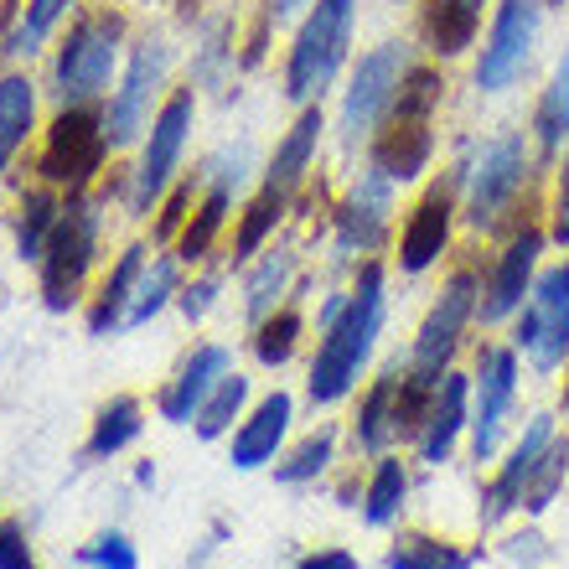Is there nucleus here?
Segmentation results:
<instances>
[{
    "mask_svg": "<svg viewBox=\"0 0 569 569\" xmlns=\"http://www.w3.org/2000/svg\"><path fill=\"white\" fill-rule=\"evenodd\" d=\"M171 62H177V52H171V42H166L161 31H146L140 42H130L120 78H114V89H109V99H104V130H109V146L114 150L146 140L156 109L166 104Z\"/></svg>",
    "mask_w": 569,
    "mask_h": 569,
    "instance_id": "6e6552de",
    "label": "nucleus"
},
{
    "mask_svg": "<svg viewBox=\"0 0 569 569\" xmlns=\"http://www.w3.org/2000/svg\"><path fill=\"white\" fill-rule=\"evenodd\" d=\"M383 569H477V555L435 533H399L383 555Z\"/></svg>",
    "mask_w": 569,
    "mask_h": 569,
    "instance_id": "c9c22d12",
    "label": "nucleus"
},
{
    "mask_svg": "<svg viewBox=\"0 0 569 569\" xmlns=\"http://www.w3.org/2000/svg\"><path fill=\"white\" fill-rule=\"evenodd\" d=\"M150 264V249L146 243H124L109 274L99 280V290L89 296V331L93 337H114L124 331V316H130V300H136V284Z\"/></svg>",
    "mask_w": 569,
    "mask_h": 569,
    "instance_id": "5701e85b",
    "label": "nucleus"
},
{
    "mask_svg": "<svg viewBox=\"0 0 569 569\" xmlns=\"http://www.w3.org/2000/svg\"><path fill=\"white\" fill-rule=\"evenodd\" d=\"M296 212V202L284 192H270V187H259L249 202H243L239 223H233V249H228V259L233 264H249V259L264 249V243H274V233H280V223Z\"/></svg>",
    "mask_w": 569,
    "mask_h": 569,
    "instance_id": "7c9ffc66",
    "label": "nucleus"
},
{
    "mask_svg": "<svg viewBox=\"0 0 569 569\" xmlns=\"http://www.w3.org/2000/svg\"><path fill=\"white\" fill-rule=\"evenodd\" d=\"M243 405H249V378L243 373H223L218 378V389L202 399V409H197V440H223L228 430H233V420L243 415Z\"/></svg>",
    "mask_w": 569,
    "mask_h": 569,
    "instance_id": "4c0bfd02",
    "label": "nucleus"
},
{
    "mask_svg": "<svg viewBox=\"0 0 569 569\" xmlns=\"http://www.w3.org/2000/svg\"><path fill=\"white\" fill-rule=\"evenodd\" d=\"M181 270H187V264L177 259V249L150 259L146 274H140V284H136V300H130L124 327H146L150 316H161L166 306H171V296H181Z\"/></svg>",
    "mask_w": 569,
    "mask_h": 569,
    "instance_id": "e433bc0d",
    "label": "nucleus"
},
{
    "mask_svg": "<svg viewBox=\"0 0 569 569\" xmlns=\"http://www.w3.org/2000/svg\"><path fill=\"white\" fill-rule=\"evenodd\" d=\"M197 197H202V177H177L171 181V192L161 197V208H156V223H150V233H156V243H177V233L187 228V218H192Z\"/></svg>",
    "mask_w": 569,
    "mask_h": 569,
    "instance_id": "79ce46f5",
    "label": "nucleus"
},
{
    "mask_svg": "<svg viewBox=\"0 0 569 569\" xmlns=\"http://www.w3.org/2000/svg\"><path fill=\"white\" fill-rule=\"evenodd\" d=\"M124 52H130V21H124L120 6H83L58 37V52H52V99L58 104L109 99Z\"/></svg>",
    "mask_w": 569,
    "mask_h": 569,
    "instance_id": "20e7f679",
    "label": "nucleus"
},
{
    "mask_svg": "<svg viewBox=\"0 0 569 569\" xmlns=\"http://www.w3.org/2000/svg\"><path fill=\"white\" fill-rule=\"evenodd\" d=\"M197 124V89H171L166 104L156 109L146 140H140V161L130 166V218H150L161 208V197L171 192V181L181 171V156H187V140H192Z\"/></svg>",
    "mask_w": 569,
    "mask_h": 569,
    "instance_id": "1a4fd4ad",
    "label": "nucleus"
},
{
    "mask_svg": "<svg viewBox=\"0 0 569 569\" xmlns=\"http://www.w3.org/2000/svg\"><path fill=\"white\" fill-rule=\"evenodd\" d=\"M518 405V347L481 342L477 373H471V456L492 461L502 450V430Z\"/></svg>",
    "mask_w": 569,
    "mask_h": 569,
    "instance_id": "f3484780",
    "label": "nucleus"
},
{
    "mask_svg": "<svg viewBox=\"0 0 569 569\" xmlns=\"http://www.w3.org/2000/svg\"><path fill=\"white\" fill-rule=\"evenodd\" d=\"M78 11H83V0H21L16 16L0 27V52H11V58L42 52L47 37H52L62 21H73Z\"/></svg>",
    "mask_w": 569,
    "mask_h": 569,
    "instance_id": "cd10ccee",
    "label": "nucleus"
},
{
    "mask_svg": "<svg viewBox=\"0 0 569 569\" xmlns=\"http://www.w3.org/2000/svg\"><path fill=\"white\" fill-rule=\"evenodd\" d=\"M228 218H239V212H233V192H223V187H208V181H202V197H197L192 218H187V228H181L177 243H171L187 270H197V264H208V259L218 254V239H223Z\"/></svg>",
    "mask_w": 569,
    "mask_h": 569,
    "instance_id": "393cba45",
    "label": "nucleus"
},
{
    "mask_svg": "<svg viewBox=\"0 0 569 569\" xmlns=\"http://www.w3.org/2000/svg\"><path fill=\"white\" fill-rule=\"evenodd\" d=\"M290 415H296L290 393H284V389L264 393V399L254 405V415L233 430V450H228V461L239 466V471L274 466V461H280V446H284V430H290Z\"/></svg>",
    "mask_w": 569,
    "mask_h": 569,
    "instance_id": "4be33fe9",
    "label": "nucleus"
},
{
    "mask_svg": "<svg viewBox=\"0 0 569 569\" xmlns=\"http://www.w3.org/2000/svg\"><path fill=\"white\" fill-rule=\"evenodd\" d=\"M461 223V166L435 171L420 187V197L409 202L405 223H399V243H393V264L405 274H425L450 254V233Z\"/></svg>",
    "mask_w": 569,
    "mask_h": 569,
    "instance_id": "f8f14e48",
    "label": "nucleus"
},
{
    "mask_svg": "<svg viewBox=\"0 0 569 569\" xmlns=\"http://www.w3.org/2000/svg\"><path fill=\"white\" fill-rule=\"evenodd\" d=\"M109 130L99 104H58L37 146V181L58 187L62 197H83L104 181L109 166Z\"/></svg>",
    "mask_w": 569,
    "mask_h": 569,
    "instance_id": "0eeeda50",
    "label": "nucleus"
},
{
    "mask_svg": "<svg viewBox=\"0 0 569 569\" xmlns=\"http://www.w3.org/2000/svg\"><path fill=\"white\" fill-rule=\"evenodd\" d=\"M393 212H399V181L362 161L358 181H352L347 197L331 208V243H337V254H342L347 264L378 259L389 249Z\"/></svg>",
    "mask_w": 569,
    "mask_h": 569,
    "instance_id": "ddd939ff",
    "label": "nucleus"
},
{
    "mask_svg": "<svg viewBox=\"0 0 569 569\" xmlns=\"http://www.w3.org/2000/svg\"><path fill=\"white\" fill-rule=\"evenodd\" d=\"M249 171H254V150H249V146H223L218 156H208V161H202V171H197V177L208 181V187H223V192L239 197L243 187H249Z\"/></svg>",
    "mask_w": 569,
    "mask_h": 569,
    "instance_id": "c03bdc74",
    "label": "nucleus"
},
{
    "mask_svg": "<svg viewBox=\"0 0 569 569\" xmlns=\"http://www.w3.org/2000/svg\"><path fill=\"white\" fill-rule=\"evenodd\" d=\"M405 497H409V471L399 456H378L373 477L362 487V523L368 528H393L399 512H405Z\"/></svg>",
    "mask_w": 569,
    "mask_h": 569,
    "instance_id": "f704fd0d",
    "label": "nucleus"
},
{
    "mask_svg": "<svg viewBox=\"0 0 569 569\" xmlns=\"http://www.w3.org/2000/svg\"><path fill=\"white\" fill-rule=\"evenodd\" d=\"M512 347L539 373H559L569 362V254L539 270L523 311L512 321Z\"/></svg>",
    "mask_w": 569,
    "mask_h": 569,
    "instance_id": "4468645a",
    "label": "nucleus"
},
{
    "mask_svg": "<svg viewBox=\"0 0 569 569\" xmlns=\"http://www.w3.org/2000/svg\"><path fill=\"white\" fill-rule=\"evenodd\" d=\"M233 68H243L239 21L233 16H208L197 27V47H192V89H223Z\"/></svg>",
    "mask_w": 569,
    "mask_h": 569,
    "instance_id": "bb28decb",
    "label": "nucleus"
},
{
    "mask_svg": "<svg viewBox=\"0 0 569 569\" xmlns=\"http://www.w3.org/2000/svg\"><path fill=\"white\" fill-rule=\"evenodd\" d=\"M409 68H415V52H409V42H399V37L368 47L358 58V68H352V78H347V89H342V104H337V136H342L347 150L368 146V136H373L378 120L389 114L393 93H399Z\"/></svg>",
    "mask_w": 569,
    "mask_h": 569,
    "instance_id": "9b49d317",
    "label": "nucleus"
},
{
    "mask_svg": "<svg viewBox=\"0 0 569 569\" xmlns=\"http://www.w3.org/2000/svg\"><path fill=\"white\" fill-rule=\"evenodd\" d=\"M543 6H569V0H543Z\"/></svg>",
    "mask_w": 569,
    "mask_h": 569,
    "instance_id": "5fc2aeb1",
    "label": "nucleus"
},
{
    "mask_svg": "<svg viewBox=\"0 0 569 569\" xmlns=\"http://www.w3.org/2000/svg\"><path fill=\"white\" fill-rule=\"evenodd\" d=\"M104 197L83 192L68 197L52 239H47L42 259H37V280H42V300L47 311H73L89 300V274L99 264V228H104Z\"/></svg>",
    "mask_w": 569,
    "mask_h": 569,
    "instance_id": "423d86ee",
    "label": "nucleus"
},
{
    "mask_svg": "<svg viewBox=\"0 0 569 569\" xmlns=\"http://www.w3.org/2000/svg\"><path fill=\"white\" fill-rule=\"evenodd\" d=\"M543 11H549L543 0H497L492 6L487 37L477 47V68H471L481 93H508L528 73L543 31Z\"/></svg>",
    "mask_w": 569,
    "mask_h": 569,
    "instance_id": "2eb2a0df",
    "label": "nucleus"
},
{
    "mask_svg": "<svg viewBox=\"0 0 569 569\" xmlns=\"http://www.w3.org/2000/svg\"><path fill=\"white\" fill-rule=\"evenodd\" d=\"M565 409H569V362H565Z\"/></svg>",
    "mask_w": 569,
    "mask_h": 569,
    "instance_id": "864d4df0",
    "label": "nucleus"
},
{
    "mask_svg": "<svg viewBox=\"0 0 569 569\" xmlns=\"http://www.w3.org/2000/svg\"><path fill=\"white\" fill-rule=\"evenodd\" d=\"M543 223H549V243L569 249V146L555 161V187H549V202H543Z\"/></svg>",
    "mask_w": 569,
    "mask_h": 569,
    "instance_id": "a18cd8bd",
    "label": "nucleus"
},
{
    "mask_svg": "<svg viewBox=\"0 0 569 569\" xmlns=\"http://www.w3.org/2000/svg\"><path fill=\"white\" fill-rule=\"evenodd\" d=\"M461 430H471V373L446 368L440 383H435V399H430V415H425V425H420V440H415L420 461L425 466L450 461Z\"/></svg>",
    "mask_w": 569,
    "mask_h": 569,
    "instance_id": "412c9836",
    "label": "nucleus"
},
{
    "mask_svg": "<svg viewBox=\"0 0 569 569\" xmlns=\"http://www.w3.org/2000/svg\"><path fill=\"white\" fill-rule=\"evenodd\" d=\"M383 284H389V264L383 259H362L342 316L331 327H321V342H316V362H311V378H306L311 405L321 409L342 405L347 393L358 389L362 368H368V358L378 347V331H383V311H389Z\"/></svg>",
    "mask_w": 569,
    "mask_h": 569,
    "instance_id": "f03ea898",
    "label": "nucleus"
},
{
    "mask_svg": "<svg viewBox=\"0 0 569 569\" xmlns=\"http://www.w3.org/2000/svg\"><path fill=\"white\" fill-rule=\"evenodd\" d=\"M140 430H146V409H140L136 393H120V399H109V405L93 415L89 461H109V456H120L124 446H136Z\"/></svg>",
    "mask_w": 569,
    "mask_h": 569,
    "instance_id": "72a5a7b5",
    "label": "nucleus"
},
{
    "mask_svg": "<svg viewBox=\"0 0 569 569\" xmlns=\"http://www.w3.org/2000/svg\"><path fill=\"white\" fill-rule=\"evenodd\" d=\"M78 559H83L89 569H140L136 543L124 539V533H99V539H93Z\"/></svg>",
    "mask_w": 569,
    "mask_h": 569,
    "instance_id": "49530a36",
    "label": "nucleus"
},
{
    "mask_svg": "<svg viewBox=\"0 0 569 569\" xmlns=\"http://www.w3.org/2000/svg\"><path fill=\"white\" fill-rule=\"evenodd\" d=\"M549 249V223L543 212H533L528 223H518L502 239L492 259H487V284H481V306H477V321L481 327H502L512 316L523 311L528 290L539 280V254Z\"/></svg>",
    "mask_w": 569,
    "mask_h": 569,
    "instance_id": "dca6fc26",
    "label": "nucleus"
},
{
    "mask_svg": "<svg viewBox=\"0 0 569 569\" xmlns=\"http://www.w3.org/2000/svg\"><path fill=\"white\" fill-rule=\"evenodd\" d=\"M393 399H399V373L373 378V389L358 399V420H352V440H358L362 456H389V446L399 440L393 430Z\"/></svg>",
    "mask_w": 569,
    "mask_h": 569,
    "instance_id": "473e14b6",
    "label": "nucleus"
},
{
    "mask_svg": "<svg viewBox=\"0 0 569 569\" xmlns=\"http://www.w3.org/2000/svg\"><path fill=\"white\" fill-rule=\"evenodd\" d=\"M233 373V352L218 342H202L192 347L187 358H181L177 378L161 389V399H156V409H161L166 425H192L197 409H202V399H208L212 389H218V378Z\"/></svg>",
    "mask_w": 569,
    "mask_h": 569,
    "instance_id": "aec40b11",
    "label": "nucleus"
},
{
    "mask_svg": "<svg viewBox=\"0 0 569 569\" xmlns=\"http://www.w3.org/2000/svg\"><path fill=\"white\" fill-rule=\"evenodd\" d=\"M528 130H533V146H539V161L555 166L559 150L569 146V47L555 58L549 78H543L539 104H533V120H528Z\"/></svg>",
    "mask_w": 569,
    "mask_h": 569,
    "instance_id": "b1692460",
    "label": "nucleus"
},
{
    "mask_svg": "<svg viewBox=\"0 0 569 569\" xmlns=\"http://www.w3.org/2000/svg\"><path fill=\"white\" fill-rule=\"evenodd\" d=\"M559 435L555 415H533V420L523 425V435H518V446L508 450V461L492 471V481L481 487V528H497V523H508L512 512L523 508V487L528 477H533V466H539V456L549 450V440Z\"/></svg>",
    "mask_w": 569,
    "mask_h": 569,
    "instance_id": "a211bd4d",
    "label": "nucleus"
},
{
    "mask_svg": "<svg viewBox=\"0 0 569 569\" xmlns=\"http://www.w3.org/2000/svg\"><path fill=\"white\" fill-rule=\"evenodd\" d=\"M565 481H569V435H555V440H549V450L539 456V466H533V477H528L523 508H518V512L555 508V497L565 492Z\"/></svg>",
    "mask_w": 569,
    "mask_h": 569,
    "instance_id": "ea45409f",
    "label": "nucleus"
},
{
    "mask_svg": "<svg viewBox=\"0 0 569 569\" xmlns=\"http://www.w3.org/2000/svg\"><path fill=\"white\" fill-rule=\"evenodd\" d=\"M456 6H461V11H471V16H481L487 6H492V0H456Z\"/></svg>",
    "mask_w": 569,
    "mask_h": 569,
    "instance_id": "603ef678",
    "label": "nucleus"
},
{
    "mask_svg": "<svg viewBox=\"0 0 569 569\" xmlns=\"http://www.w3.org/2000/svg\"><path fill=\"white\" fill-rule=\"evenodd\" d=\"M296 569H362V559L352 555V549H316V555H306Z\"/></svg>",
    "mask_w": 569,
    "mask_h": 569,
    "instance_id": "8fccbe9b",
    "label": "nucleus"
},
{
    "mask_svg": "<svg viewBox=\"0 0 569 569\" xmlns=\"http://www.w3.org/2000/svg\"><path fill=\"white\" fill-rule=\"evenodd\" d=\"M290 274H296V249L290 243H264L249 259V274H243V316H249V327H259L270 311H280Z\"/></svg>",
    "mask_w": 569,
    "mask_h": 569,
    "instance_id": "a878e982",
    "label": "nucleus"
},
{
    "mask_svg": "<svg viewBox=\"0 0 569 569\" xmlns=\"http://www.w3.org/2000/svg\"><path fill=\"white\" fill-rule=\"evenodd\" d=\"M420 42L435 62H450L481 42V16L461 11L456 0H420Z\"/></svg>",
    "mask_w": 569,
    "mask_h": 569,
    "instance_id": "c85d7f7f",
    "label": "nucleus"
},
{
    "mask_svg": "<svg viewBox=\"0 0 569 569\" xmlns=\"http://www.w3.org/2000/svg\"><path fill=\"white\" fill-rule=\"evenodd\" d=\"M321 140H327V114H321V104H306L296 120H290V130L280 136V146H274L259 187H270V192H284L290 202H300V192L311 187Z\"/></svg>",
    "mask_w": 569,
    "mask_h": 569,
    "instance_id": "6ab92c4d",
    "label": "nucleus"
},
{
    "mask_svg": "<svg viewBox=\"0 0 569 569\" xmlns=\"http://www.w3.org/2000/svg\"><path fill=\"white\" fill-rule=\"evenodd\" d=\"M218 290H223V270H208V274H197L192 284H181V311H187V321H202V316L218 306Z\"/></svg>",
    "mask_w": 569,
    "mask_h": 569,
    "instance_id": "de8ad7c7",
    "label": "nucleus"
},
{
    "mask_svg": "<svg viewBox=\"0 0 569 569\" xmlns=\"http://www.w3.org/2000/svg\"><path fill=\"white\" fill-rule=\"evenodd\" d=\"M0 569H37L31 543H27V533H21L16 518H0Z\"/></svg>",
    "mask_w": 569,
    "mask_h": 569,
    "instance_id": "09e8293b",
    "label": "nucleus"
},
{
    "mask_svg": "<svg viewBox=\"0 0 569 569\" xmlns=\"http://www.w3.org/2000/svg\"><path fill=\"white\" fill-rule=\"evenodd\" d=\"M171 6H177V16H181V21H197V16H202V6H208V0H171Z\"/></svg>",
    "mask_w": 569,
    "mask_h": 569,
    "instance_id": "3c124183",
    "label": "nucleus"
},
{
    "mask_svg": "<svg viewBox=\"0 0 569 569\" xmlns=\"http://www.w3.org/2000/svg\"><path fill=\"white\" fill-rule=\"evenodd\" d=\"M62 208H68V197H62L58 187H47V181L27 187L21 202H16V254L37 264L42 249H47V239H52V228H58Z\"/></svg>",
    "mask_w": 569,
    "mask_h": 569,
    "instance_id": "2f4dec72",
    "label": "nucleus"
},
{
    "mask_svg": "<svg viewBox=\"0 0 569 569\" xmlns=\"http://www.w3.org/2000/svg\"><path fill=\"white\" fill-rule=\"evenodd\" d=\"M331 450H337V430H331V425H321V430L306 435V440H300L290 456H280V461H274V481L296 487V481L321 477V471L331 466Z\"/></svg>",
    "mask_w": 569,
    "mask_h": 569,
    "instance_id": "a19ab883",
    "label": "nucleus"
},
{
    "mask_svg": "<svg viewBox=\"0 0 569 569\" xmlns=\"http://www.w3.org/2000/svg\"><path fill=\"white\" fill-rule=\"evenodd\" d=\"M358 37V0H311V11L296 21V37L284 47V99L296 109L321 104V93L352 58Z\"/></svg>",
    "mask_w": 569,
    "mask_h": 569,
    "instance_id": "39448f33",
    "label": "nucleus"
},
{
    "mask_svg": "<svg viewBox=\"0 0 569 569\" xmlns=\"http://www.w3.org/2000/svg\"><path fill=\"white\" fill-rule=\"evenodd\" d=\"M311 11V0H259V16H254V31H249V47H243V68H259L264 62V47L280 27L300 21Z\"/></svg>",
    "mask_w": 569,
    "mask_h": 569,
    "instance_id": "37998d69",
    "label": "nucleus"
},
{
    "mask_svg": "<svg viewBox=\"0 0 569 569\" xmlns=\"http://www.w3.org/2000/svg\"><path fill=\"white\" fill-rule=\"evenodd\" d=\"M37 136V83L27 73H0V177Z\"/></svg>",
    "mask_w": 569,
    "mask_h": 569,
    "instance_id": "c756f323",
    "label": "nucleus"
},
{
    "mask_svg": "<svg viewBox=\"0 0 569 569\" xmlns=\"http://www.w3.org/2000/svg\"><path fill=\"white\" fill-rule=\"evenodd\" d=\"M481 284H487V264L477 254H466L450 264L440 296L430 300L420 331H415V352H409V373L420 378H440L461 347L466 327L477 321V306H481Z\"/></svg>",
    "mask_w": 569,
    "mask_h": 569,
    "instance_id": "9d476101",
    "label": "nucleus"
},
{
    "mask_svg": "<svg viewBox=\"0 0 569 569\" xmlns=\"http://www.w3.org/2000/svg\"><path fill=\"white\" fill-rule=\"evenodd\" d=\"M300 331H306V316H300L296 306H280V311H270V316H264V321L254 327L249 347H254V358L264 362V368H284V362L296 358Z\"/></svg>",
    "mask_w": 569,
    "mask_h": 569,
    "instance_id": "58836bf2",
    "label": "nucleus"
},
{
    "mask_svg": "<svg viewBox=\"0 0 569 569\" xmlns=\"http://www.w3.org/2000/svg\"><path fill=\"white\" fill-rule=\"evenodd\" d=\"M539 146L533 130H497L461 161V223L477 239H508L518 223L543 212L539 197Z\"/></svg>",
    "mask_w": 569,
    "mask_h": 569,
    "instance_id": "f257e3e1",
    "label": "nucleus"
},
{
    "mask_svg": "<svg viewBox=\"0 0 569 569\" xmlns=\"http://www.w3.org/2000/svg\"><path fill=\"white\" fill-rule=\"evenodd\" d=\"M446 73H440V62L435 58H415V68L405 73L399 93H393L389 114L378 120V130L368 136V166H378L383 177H393L399 187L409 181H420L435 161V120H440V104H446Z\"/></svg>",
    "mask_w": 569,
    "mask_h": 569,
    "instance_id": "7ed1b4c3",
    "label": "nucleus"
}]
</instances>
